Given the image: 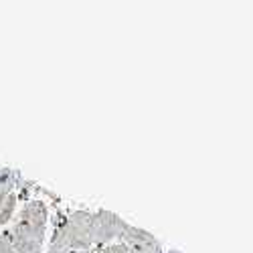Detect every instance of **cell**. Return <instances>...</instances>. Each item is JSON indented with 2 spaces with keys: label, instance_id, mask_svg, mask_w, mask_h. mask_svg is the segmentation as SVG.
<instances>
[{
  "label": "cell",
  "instance_id": "1",
  "mask_svg": "<svg viewBox=\"0 0 253 253\" xmlns=\"http://www.w3.org/2000/svg\"><path fill=\"white\" fill-rule=\"evenodd\" d=\"M49 227V205L41 199H29L12 217L6 237L16 253H43Z\"/></svg>",
  "mask_w": 253,
  "mask_h": 253
},
{
  "label": "cell",
  "instance_id": "5",
  "mask_svg": "<svg viewBox=\"0 0 253 253\" xmlns=\"http://www.w3.org/2000/svg\"><path fill=\"white\" fill-rule=\"evenodd\" d=\"M126 245L128 253H164L160 241L148 233L146 229H140L136 225H128L124 231V235L118 239Z\"/></svg>",
  "mask_w": 253,
  "mask_h": 253
},
{
  "label": "cell",
  "instance_id": "4",
  "mask_svg": "<svg viewBox=\"0 0 253 253\" xmlns=\"http://www.w3.org/2000/svg\"><path fill=\"white\" fill-rule=\"evenodd\" d=\"M25 176L14 168H0V229L8 225L16 215L18 195L23 188Z\"/></svg>",
  "mask_w": 253,
  "mask_h": 253
},
{
  "label": "cell",
  "instance_id": "2",
  "mask_svg": "<svg viewBox=\"0 0 253 253\" xmlns=\"http://www.w3.org/2000/svg\"><path fill=\"white\" fill-rule=\"evenodd\" d=\"M49 247L69 249V251H93L91 241V211H71L59 213Z\"/></svg>",
  "mask_w": 253,
  "mask_h": 253
},
{
  "label": "cell",
  "instance_id": "8",
  "mask_svg": "<svg viewBox=\"0 0 253 253\" xmlns=\"http://www.w3.org/2000/svg\"><path fill=\"white\" fill-rule=\"evenodd\" d=\"M166 253H182V251H178V249H168Z\"/></svg>",
  "mask_w": 253,
  "mask_h": 253
},
{
  "label": "cell",
  "instance_id": "7",
  "mask_svg": "<svg viewBox=\"0 0 253 253\" xmlns=\"http://www.w3.org/2000/svg\"><path fill=\"white\" fill-rule=\"evenodd\" d=\"M47 253H95V251H69V249H57V247H49Z\"/></svg>",
  "mask_w": 253,
  "mask_h": 253
},
{
  "label": "cell",
  "instance_id": "6",
  "mask_svg": "<svg viewBox=\"0 0 253 253\" xmlns=\"http://www.w3.org/2000/svg\"><path fill=\"white\" fill-rule=\"evenodd\" d=\"M0 253H16L6 237V231H0Z\"/></svg>",
  "mask_w": 253,
  "mask_h": 253
},
{
  "label": "cell",
  "instance_id": "3",
  "mask_svg": "<svg viewBox=\"0 0 253 253\" xmlns=\"http://www.w3.org/2000/svg\"><path fill=\"white\" fill-rule=\"evenodd\" d=\"M130 223H126L120 215L112 213L108 209H97L95 213H91V241H93V251L99 247H105L114 241H118L126 227Z\"/></svg>",
  "mask_w": 253,
  "mask_h": 253
}]
</instances>
